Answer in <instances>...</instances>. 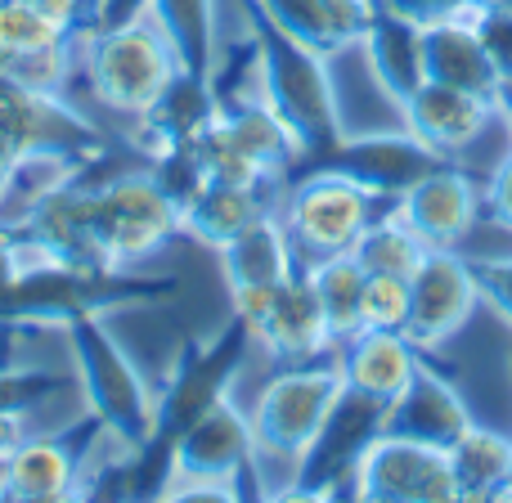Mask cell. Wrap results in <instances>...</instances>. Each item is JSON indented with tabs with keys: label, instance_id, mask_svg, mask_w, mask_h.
<instances>
[{
	"label": "cell",
	"instance_id": "obj_6",
	"mask_svg": "<svg viewBox=\"0 0 512 503\" xmlns=\"http://www.w3.org/2000/svg\"><path fill=\"white\" fill-rule=\"evenodd\" d=\"M167 499H189V495H239V477L256 472V436L248 409L234 396L212 405L203 418L185 427L176 441L167 445Z\"/></svg>",
	"mask_w": 512,
	"mask_h": 503
},
{
	"label": "cell",
	"instance_id": "obj_36",
	"mask_svg": "<svg viewBox=\"0 0 512 503\" xmlns=\"http://www.w3.org/2000/svg\"><path fill=\"white\" fill-rule=\"evenodd\" d=\"M36 9H45L50 18H59L68 32L86 36L95 27V0H32Z\"/></svg>",
	"mask_w": 512,
	"mask_h": 503
},
{
	"label": "cell",
	"instance_id": "obj_20",
	"mask_svg": "<svg viewBox=\"0 0 512 503\" xmlns=\"http://www.w3.org/2000/svg\"><path fill=\"white\" fill-rule=\"evenodd\" d=\"M252 5L324 59L360 45L378 14V0H252Z\"/></svg>",
	"mask_w": 512,
	"mask_h": 503
},
{
	"label": "cell",
	"instance_id": "obj_29",
	"mask_svg": "<svg viewBox=\"0 0 512 503\" xmlns=\"http://www.w3.org/2000/svg\"><path fill=\"white\" fill-rule=\"evenodd\" d=\"M351 252H355V261L364 265V274H400V279H409V274L423 265L427 243L418 239L414 225L396 212V203H387L369 221V230L355 239Z\"/></svg>",
	"mask_w": 512,
	"mask_h": 503
},
{
	"label": "cell",
	"instance_id": "obj_32",
	"mask_svg": "<svg viewBox=\"0 0 512 503\" xmlns=\"http://www.w3.org/2000/svg\"><path fill=\"white\" fill-rule=\"evenodd\" d=\"M364 328H400L409 324V279L400 274H369L364 279V306H360Z\"/></svg>",
	"mask_w": 512,
	"mask_h": 503
},
{
	"label": "cell",
	"instance_id": "obj_18",
	"mask_svg": "<svg viewBox=\"0 0 512 503\" xmlns=\"http://www.w3.org/2000/svg\"><path fill=\"white\" fill-rule=\"evenodd\" d=\"M400 117H405V126L423 144H432L436 153L454 158V153H463L468 144H477L481 131H486L499 113H495V99H481L459 86H441V81H423V86L405 99Z\"/></svg>",
	"mask_w": 512,
	"mask_h": 503
},
{
	"label": "cell",
	"instance_id": "obj_16",
	"mask_svg": "<svg viewBox=\"0 0 512 503\" xmlns=\"http://www.w3.org/2000/svg\"><path fill=\"white\" fill-rule=\"evenodd\" d=\"M252 342L261 346L270 360L279 364H301V360H324L337 351L328 319L319 310V297L310 288L306 270H297L292 279H283L270 297V310L261 315V324L252 328Z\"/></svg>",
	"mask_w": 512,
	"mask_h": 503
},
{
	"label": "cell",
	"instance_id": "obj_7",
	"mask_svg": "<svg viewBox=\"0 0 512 503\" xmlns=\"http://www.w3.org/2000/svg\"><path fill=\"white\" fill-rule=\"evenodd\" d=\"M252 333L243 319L230 315V324L212 337H198L176 355L167 382H158V432L153 445H171L194 418H203L212 405L234 396L243 369L252 355Z\"/></svg>",
	"mask_w": 512,
	"mask_h": 503
},
{
	"label": "cell",
	"instance_id": "obj_28",
	"mask_svg": "<svg viewBox=\"0 0 512 503\" xmlns=\"http://www.w3.org/2000/svg\"><path fill=\"white\" fill-rule=\"evenodd\" d=\"M450 468L459 499H495V490L512 477V436L472 423L450 445Z\"/></svg>",
	"mask_w": 512,
	"mask_h": 503
},
{
	"label": "cell",
	"instance_id": "obj_30",
	"mask_svg": "<svg viewBox=\"0 0 512 503\" xmlns=\"http://www.w3.org/2000/svg\"><path fill=\"white\" fill-rule=\"evenodd\" d=\"M81 36L68 32L59 18L36 9L32 0H0V63L32 59V54H50L63 45H77Z\"/></svg>",
	"mask_w": 512,
	"mask_h": 503
},
{
	"label": "cell",
	"instance_id": "obj_9",
	"mask_svg": "<svg viewBox=\"0 0 512 503\" xmlns=\"http://www.w3.org/2000/svg\"><path fill=\"white\" fill-rule=\"evenodd\" d=\"M382 418H387L382 400L364 396L355 387H342V396L328 409L319 436L297 459V472H292V481L279 495L283 499H328L342 490V481L351 486V472L360 463V454L369 450L373 436H382Z\"/></svg>",
	"mask_w": 512,
	"mask_h": 503
},
{
	"label": "cell",
	"instance_id": "obj_27",
	"mask_svg": "<svg viewBox=\"0 0 512 503\" xmlns=\"http://www.w3.org/2000/svg\"><path fill=\"white\" fill-rule=\"evenodd\" d=\"M310 288L319 297V310L328 319V333L342 346L346 337L360 333V306H364V265L355 261V252H333V256H315V261H301Z\"/></svg>",
	"mask_w": 512,
	"mask_h": 503
},
{
	"label": "cell",
	"instance_id": "obj_41",
	"mask_svg": "<svg viewBox=\"0 0 512 503\" xmlns=\"http://www.w3.org/2000/svg\"><path fill=\"white\" fill-rule=\"evenodd\" d=\"M495 499H504V503H512V477H508V481H504V486H499V490H495Z\"/></svg>",
	"mask_w": 512,
	"mask_h": 503
},
{
	"label": "cell",
	"instance_id": "obj_38",
	"mask_svg": "<svg viewBox=\"0 0 512 503\" xmlns=\"http://www.w3.org/2000/svg\"><path fill=\"white\" fill-rule=\"evenodd\" d=\"M144 5H149V0H95V27H90V32L113 27V23H126V18L144 14Z\"/></svg>",
	"mask_w": 512,
	"mask_h": 503
},
{
	"label": "cell",
	"instance_id": "obj_23",
	"mask_svg": "<svg viewBox=\"0 0 512 503\" xmlns=\"http://www.w3.org/2000/svg\"><path fill=\"white\" fill-rule=\"evenodd\" d=\"M216 256H221L225 288H279L283 279L301 270V252L283 225L279 207L252 221L243 234H234L225 248H216Z\"/></svg>",
	"mask_w": 512,
	"mask_h": 503
},
{
	"label": "cell",
	"instance_id": "obj_15",
	"mask_svg": "<svg viewBox=\"0 0 512 503\" xmlns=\"http://www.w3.org/2000/svg\"><path fill=\"white\" fill-rule=\"evenodd\" d=\"M472 423H477V418H472L468 400L459 396V387L423 355V364H418V373L409 378V387L387 405L382 432L436 445V450H450Z\"/></svg>",
	"mask_w": 512,
	"mask_h": 503
},
{
	"label": "cell",
	"instance_id": "obj_39",
	"mask_svg": "<svg viewBox=\"0 0 512 503\" xmlns=\"http://www.w3.org/2000/svg\"><path fill=\"white\" fill-rule=\"evenodd\" d=\"M14 158H18V153L0 149V212H5V198H9V185H14Z\"/></svg>",
	"mask_w": 512,
	"mask_h": 503
},
{
	"label": "cell",
	"instance_id": "obj_11",
	"mask_svg": "<svg viewBox=\"0 0 512 503\" xmlns=\"http://www.w3.org/2000/svg\"><path fill=\"white\" fill-rule=\"evenodd\" d=\"M346 490L355 499H373V503H454L459 499L450 450L405 441V436H391V432L369 441V450L360 454Z\"/></svg>",
	"mask_w": 512,
	"mask_h": 503
},
{
	"label": "cell",
	"instance_id": "obj_35",
	"mask_svg": "<svg viewBox=\"0 0 512 503\" xmlns=\"http://www.w3.org/2000/svg\"><path fill=\"white\" fill-rule=\"evenodd\" d=\"M481 207H486V221L490 225H499V230L512 234V149L504 153V162L495 167V176H490Z\"/></svg>",
	"mask_w": 512,
	"mask_h": 503
},
{
	"label": "cell",
	"instance_id": "obj_12",
	"mask_svg": "<svg viewBox=\"0 0 512 503\" xmlns=\"http://www.w3.org/2000/svg\"><path fill=\"white\" fill-rule=\"evenodd\" d=\"M445 162H450L445 153H436L432 144H423L405 126V131L342 135V140H337L319 162H310V167L337 171V176L355 180V185L369 189V194L382 198V203H396V198H405L418 180L432 176V171L445 167ZM301 171H306V167H301Z\"/></svg>",
	"mask_w": 512,
	"mask_h": 503
},
{
	"label": "cell",
	"instance_id": "obj_24",
	"mask_svg": "<svg viewBox=\"0 0 512 503\" xmlns=\"http://www.w3.org/2000/svg\"><path fill=\"white\" fill-rule=\"evenodd\" d=\"M360 50H364V59H369V72H373V81H378V90L396 108H405V99L427 81L423 27L400 18V14H391V9L378 5Z\"/></svg>",
	"mask_w": 512,
	"mask_h": 503
},
{
	"label": "cell",
	"instance_id": "obj_19",
	"mask_svg": "<svg viewBox=\"0 0 512 503\" xmlns=\"http://www.w3.org/2000/svg\"><path fill=\"white\" fill-rule=\"evenodd\" d=\"M333 355H337V369H342L346 387L391 405L409 387V378L418 373L427 351L409 333H400V328H360Z\"/></svg>",
	"mask_w": 512,
	"mask_h": 503
},
{
	"label": "cell",
	"instance_id": "obj_40",
	"mask_svg": "<svg viewBox=\"0 0 512 503\" xmlns=\"http://www.w3.org/2000/svg\"><path fill=\"white\" fill-rule=\"evenodd\" d=\"M495 113L504 117V126H508V135H512V81H504V86H499V95H495Z\"/></svg>",
	"mask_w": 512,
	"mask_h": 503
},
{
	"label": "cell",
	"instance_id": "obj_4",
	"mask_svg": "<svg viewBox=\"0 0 512 503\" xmlns=\"http://www.w3.org/2000/svg\"><path fill=\"white\" fill-rule=\"evenodd\" d=\"M77 63H81V81H86L90 99L99 108H108L113 117H126V122H140L153 108V99L180 72L176 50L167 45L162 27L149 14H135L126 23L86 32Z\"/></svg>",
	"mask_w": 512,
	"mask_h": 503
},
{
	"label": "cell",
	"instance_id": "obj_33",
	"mask_svg": "<svg viewBox=\"0 0 512 503\" xmlns=\"http://www.w3.org/2000/svg\"><path fill=\"white\" fill-rule=\"evenodd\" d=\"M481 301L512 328V256H472Z\"/></svg>",
	"mask_w": 512,
	"mask_h": 503
},
{
	"label": "cell",
	"instance_id": "obj_34",
	"mask_svg": "<svg viewBox=\"0 0 512 503\" xmlns=\"http://www.w3.org/2000/svg\"><path fill=\"white\" fill-rule=\"evenodd\" d=\"M378 5L418 27H432V23H445V18H463L472 0H378Z\"/></svg>",
	"mask_w": 512,
	"mask_h": 503
},
{
	"label": "cell",
	"instance_id": "obj_14",
	"mask_svg": "<svg viewBox=\"0 0 512 503\" xmlns=\"http://www.w3.org/2000/svg\"><path fill=\"white\" fill-rule=\"evenodd\" d=\"M99 441V423L90 418L81 436H27L5 454L0 468V499L18 503H50L86 495L90 450Z\"/></svg>",
	"mask_w": 512,
	"mask_h": 503
},
{
	"label": "cell",
	"instance_id": "obj_17",
	"mask_svg": "<svg viewBox=\"0 0 512 503\" xmlns=\"http://www.w3.org/2000/svg\"><path fill=\"white\" fill-rule=\"evenodd\" d=\"M396 212L414 225L427 248H459L481 221V194L468 171L445 162L418 180L405 198H396Z\"/></svg>",
	"mask_w": 512,
	"mask_h": 503
},
{
	"label": "cell",
	"instance_id": "obj_8",
	"mask_svg": "<svg viewBox=\"0 0 512 503\" xmlns=\"http://www.w3.org/2000/svg\"><path fill=\"white\" fill-rule=\"evenodd\" d=\"M378 207H387V203L373 198L369 189H360L355 180L324 171V167L297 171L279 194V216L288 225L292 243H297L301 261L351 252L355 239L378 216Z\"/></svg>",
	"mask_w": 512,
	"mask_h": 503
},
{
	"label": "cell",
	"instance_id": "obj_13",
	"mask_svg": "<svg viewBox=\"0 0 512 503\" xmlns=\"http://www.w3.org/2000/svg\"><path fill=\"white\" fill-rule=\"evenodd\" d=\"M477 301H481V288H477V274H472V256H463L459 248H427L423 265L409 274L405 333L423 351H436V346H445L468 324Z\"/></svg>",
	"mask_w": 512,
	"mask_h": 503
},
{
	"label": "cell",
	"instance_id": "obj_22",
	"mask_svg": "<svg viewBox=\"0 0 512 503\" xmlns=\"http://www.w3.org/2000/svg\"><path fill=\"white\" fill-rule=\"evenodd\" d=\"M216 99L221 95H216L212 81L180 68L171 77V86L153 99L149 113L140 122H131V140L140 149V158H158V153L189 144L207 126V117L216 113Z\"/></svg>",
	"mask_w": 512,
	"mask_h": 503
},
{
	"label": "cell",
	"instance_id": "obj_21",
	"mask_svg": "<svg viewBox=\"0 0 512 503\" xmlns=\"http://www.w3.org/2000/svg\"><path fill=\"white\" fill-rule=\"evenodd\" d=\"M283 189L261 185H225V180H203L194 194L180 203V239L198 248H225L234 234H243L252 221L279 207Z\"/></svg>",
	"mask_w": 512,
	"mask_h": 503
},
{
	"label": "cell",
	"instance_id": "obj_10",
	"mask_svg": "<svg viewBox=\"0 0 512 503\" xmlns=\"http://www.w3.org/2000/svg\"><path fill=\"white\" fill-rule=\"evenodd\" d=\"M108 131L77 108L68 95H41L23 81L0 72V149L27 153V149H72L81 158H104Z\"/></svg>",
	"mask_w": 512,
	"mask_h": 503
},
{
	"label": "cell",
	"instance_id": "obj_25",
	"mask_svg": "<svg viewBox=\"0 0 512 503\" xmlns=\"http://www.w3.org/2000/svg\"><path fill=\"white\" fill-rule=\"evenodd\" d=\"M423 63H427V81L472 90L481 99H495L499 86H504V77L490 63L486 45L472 32L468 18H445V23L423 27Z\"/></svg>",
	"mask_w": 512,
	"mask_h": 503
},
{
	"label": "cell",
	"instance_id": "obj_31",
	"mask_svg": "<svg viewBox=\"0 0 512 503\" xmlns=\"http://www.w3.org/2000/svg\"><path fill=\"white\" fill-rule=\"evenodd\" d=\"M472 32L481 36L490 63L499 68V77L512 81V0H472L468 14Z\"/></svg>",
	"mask_w": 512,
	"mask_h": 503
},
{
	"label": "cell",
	"instance_id": "obj_5",
	"mask_svg": "<svg viewBox=\"0 0 512 503\" xmlns=\"http://www.w3.org/2000/svg\"><path fill=\"white\" fill-rule=\"evenodd\" d=\"M342 387L346 382L333 355L279 364V373L256 391L248 409L252 436H256V472H261V463H288L297 472V459L319 436V427H324L328 409L337 405Z\"/></svg>",
	"mask_w": 512,
	"mask_h": 503
},
{
	"label": "cell",
	"instance_id": "obj_42",
	"mask_svg": "<svg viewBox=\"0 0 512 503\" xmlns=\"http://www.w3.org/2000/svg\"><path fill=\"white\" fill-rule=\"evenodd\" d=\"M0 468H5V459H0Z\"/></svg>",
	"mask_w": 512,
	"mask_h": 503
},
{
	"label": "cell",
	"instance_id": "obj_1",
	"mask_svg": "<svg viewBox=\"0 0 512 503\" xmlns=\"http://www.w3.org/2000/svg\"><path fill=\"white\" fill-rule=\"evenodd\" d=\"M243 14H248L252 50H256V86H261V99L288 122V131L301 144V167H310V162H319L346 135L333 77H328V59L315 54L310 45L292 41L252 0H243Z\"/></svg>",
	"mask_w": 512,
	"mask_h": 503
},
{
	"label": "cell",
	"instance_id": "obj_26",
	"mask_svg": "<svg viewBox=\"0 0 512 503\" xmlns=\"http://www.w3.org/2000/svg\"><path fill=\"white\" fill-rule=\"evenodd\" d=\"M144 14L162 27L180 68L194 72V77H207L216 86V77H221V14H216V0H149Z\"/></svg>",
	"mask_w": 512,
	"mask_h": 503
},
{
	"label": "cell",
	"instance_id": "obj_3",
	"mask_svg": "<svg viewBox=\"0 0 512 503\" xmlns=\"http://www.w3.org/2000/svg\"><path fill=\"white\" fill-rule=\"evenodd\" d=\"M86 221L90 256L108 274H135L180 239V203L158 185L149 162L108 180H90L86 171Z\"/></svg>",
	"mask_w": 512,
	"mask_h": 503
},
{
	"label": "cell",
	"instance_id": "obj_37",
	"mask_svg": "<svg viewBox=\"0 0 512 503\" xmlns=\"http://www.w3.org/2000/svg\"><path fill=\"white\" fill-rule=\"evenodd\" d=\"M27 436H32V418H27V409L0 405V459H5L18 441H27Z\"/></svg>",
	"mask_w": 512,
	"mask_h": 503
},
{
	"label": "cell",
	"instance_id": "obj_2",
	"mask_svg": "<svg viewBox=\"0 0 512 503\" xmlns=\"http://www.w3.org/2000/svg\"><path fill=\"white\" fill-rule=\"evenodd\" d=\"M68 342L77 387L86 396V414L117 445L140 454L158 432V382H149L144 364L122 346L108 324V310H90L59 328Z\"/></svg>",
	"mask_w": 512,
	"mask_h": 503
}]
</instances>
